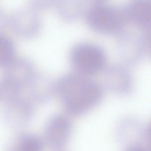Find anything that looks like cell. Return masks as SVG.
<instances>
[{
  "label": "cell",
  "instance_id": "obj_1",
  "mask_svg": "<svg viewBox=\"0 0 151 151\" xmlns=\"http://www.w3.org/2000/svg\"><path fill=\"white\" fill-rule=\"evenodd\" d=\"M59 98L66 111L74 114L86 111L96 104L102 96L97 83L80 73L66 76L59 86Z\"/></svg>",
  "mask_w": 151,
  "mask_h": 151
},
{
  "label": "cell",
  "instance_id": "obj_2",
  "mask_svg": "<svg viewBox=\"0 0 151 151\" xmlns=\"http://www.w3.org/2000/svg\"><path fill=\"white\" fill-rule=\"evenodd\" d=\"M70 61L78 73L89 76L103 69L105 63L104 53L97 46L84 43L73 48Z\"/></svg>",
  "mask_w": 151,
  "mask_h": 151
},
{
  "label": "cell",
  "instance_id": "obj_3",
  "mask_svg": "<svg viewBox=\"0 0 151 151\" xmlns=\"http://www.w3.org/2000/svg\"><path fill=\"white\" fill-rule=\"evenodd\" d=\"M71 130L69 119L64 115H56L49 120L45 126L43 142L53 149L61 148L68 141Z\"/></svg>",
  "mask_w": 151,
  "mask_h": 151
},
{
  "label": "cell",
  "instance_id": "obj_4",
  "mask_svg": "<svg viewBox=\"0 0 151 151\" xmlns=\"http://www.w3.org/2000/svg\"><path fill=\"white\" fill-rule=\"evenodd\" d=\"M43 139L29 132H20L12 139L6 151H42Z\"/></svg>",
  "mask_w": 151,
  "mask_h": 151
},
{
  "label": "cell",
  "instance_id": "obj_5",
  "mask_svg": "<svg viewBox=\"0 0 151 151\" xmlns=\"http://www.w3.org/2000/svg\"><path fill=\"white\" fill-rule=\"evenodd\" d=\"M126 151H147L142 146L139 145H134L130 146Z\"/></svg>",
  "mask_w": 151,
  "mask_h": 151
}]
</instances>
